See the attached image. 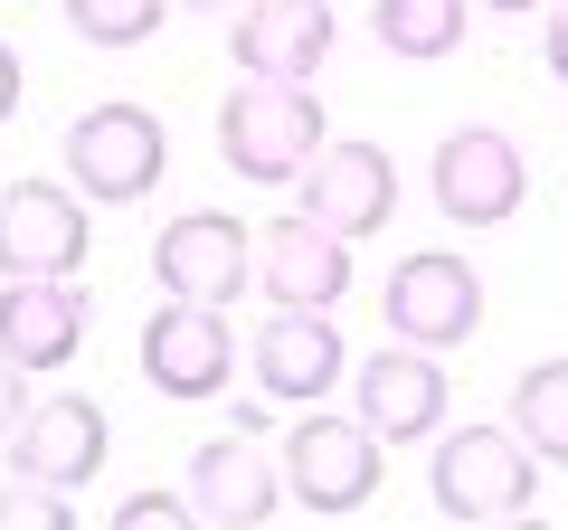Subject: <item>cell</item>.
I'll list each match as a JSON object with an SVG mask.
<instances>
[{"instance_id": "cell-8", "label": "cell", "mask_w": 568, "mask_h": 530, "mask_svg": "<svg viewBox=\"0 0 568 530\" xmlns=\"http://www.w3.org/2000/svg\"><path fill=\"white\" fill-rule=\"evenodd\" d=\"M294 208L304 218H323L332 237H379L388 218H398V162H388L379 143H361V133H342V143H323L304 162V181H294Z\"/></svg>"}, {"instance_id": "cell-6", "label": "cell", "mask_w": 568, "mask_h": 530, "mask_svg": "<svg viewBox=\"0 0 568 530\" xmlns=\"http://www.w3.org/2000/svg\"><path fill=\"white\" fill-rule=\"evenodd\" d=\"M237 379V332H227V304H181L162 294V313L142 323V388H162L181 408L219 398Z\"/></svg>"}, {"instance_id": "cell-3", "label": "cell", "mask_w": 568, "mask_h": 530, "mask_svg": "<svg viewBox=\"0 0 568 530\" xmlns=\"http://www.w3.org/2000/svg\"><path fill=\"white\" fill-rule=\"evenodd\" d=\"M162 171H171V133H162V114H142V104H85L77 123H67V181L77 190H95L104 208H133V200H152L162 190Z\"/></svg>"}, {"instance_id": "cell-2", "label": "cell", "mask_w": 568, "mask_h": 530, "mask_svg": "<svg viewBox=\"0 0 568 530\" xmlns=\"http://www.w3.org/2000/svg\"><path fill=\"white\" fill-rule=\"evenodd\" d=\"M323 143H332L323 104L304 85H284V77H237V95L219 104V162L256 190H294Z\"/></svg>"}, {"instance_id": "cell-24", "label": "cell", "mask_w": 568, "mask_h": 530, "mask_svg": "<svg viewBox=\"0 0 568 530\" xmlns=\"http://www.w3.org/2000/svg\"><path fill=\"white\" fill-rule=\"evenodd\" d=\"M540 58H549V77L568 85V0H559V10H549V39H540Z\"/></svg>"}, {"instance_id": "cell-18", "label": "cell", "mask_w": 568, "mask_h": 530, "mask_svg": "<svg viewBox=\"0 0 568 530\" xmlns=\"http://www.w3.org/2000/svg\"><path fill=\"white\" fill-rule=\"evenodd\" d=\"M503 417H511V436L559 473L568 465V360H530L521 379H511V408Z\"/></svg>"}, {"instance_id": "cell-19", "label": "cell", "mask_w": 568, "mask_h": 530, "mask_svg": "<svg viewBox=\"0 0 568 530\" xmlns=\"http://www.w3.org/2000/svg\"><path fill=\"white\" fill-rule=\"evenodd\" d=\"M369 39L388 48V58H455V39H465V0H369Z\"/></svg>"}, {"instance_id": "cell-22", "label": "cell", "mask_w": 568, "mask_h": 530, "mask_svg": "<svg viewBox=\"0 0 568 530\" xmlns=\"http://www.w3.org/2000/svg\"><path fill=\"white\" fill-rule=\"evenodd\" d=\"M181 521H200L190 492H133V502L114 511V530H181Z\"/></svg>"}, {"instance_id": "cell-15", "label": "cell", "mask_w": 568, "mask_h": 530, "mask_svg": "<svg viewBox=\"0 0 568 530\" xmlns=\"http://www.w3.org/2000/svg\"><path fill=\"white\" fill-rule=\"evenodd\" d=\"M85 285L77 275H0V350L29 369H67L85 350Z\"/></svg>"}, {"instance_id": "cell-20", "label": "cell", "mask_w": 568, "mask_h": 530, "mask_svg": "<svg viewBox=\"0 0 568 530\" xmlns=\"http://www.w3.org/2000/svg\"><path fill=\"white\" fill-rule=\"evenodd\" d=\"M58 10H67V29H77L85 48H142L162 29L171 0H58Z\"/></svg>"}, {"instance_id": "cell-12", "label": "cell", "mask_w": 568, "mask_h": 530, "mask_svg": "<svg viewBox=\"0 0 568 530\" xmlns=\"http://www.w3.org/2000/svg\"><path fill=\"white\" fill-rule=\"evenodd\" d=\"M351 398H361V417L379 427V446H426V436L446 427V369L417 342L369 350V360L351 369Z\"/></svg>"}, {"instance_id": "cell-7", "label": "cell", "mask_w": 568, "mask_h": 530, "mask_svg": "<svg viewBox=\"0 0 568 530\" xmlns=\"http://www.w3.org/2000/svg\"><path fill=\"white\" fill-rule=\"evenodd\" d=\"M379 313H388V342L455 350V342H474V323H484V275H474L465 256H446V246H417V256H398Z\"/></svg>"}, {"instance_id": "cell-1", "label": "cell", "mask_w": 568, "mask_h": 530, "mask_svg": "<svg viewBox=\"0 0 568 530\" xmlns=\"http://www.w3.org/2000/svg\"><path fill=\"white\" fill-rule=\"evenodd\" d=\"M540 473H549V465H540L511 427H455V436H436L426 492H436V521H455V530H503V521H530Z\"/></svg>"}, {"instance_id": "cell-14", "label": "cell", "mask_w": 568, "mask_h": 530, "mask_svg": "<svg viewBox=\"0 0 568 530\" xmlns=\"http://www.w3.org/2000/svg\"><path fill=\"white\" fill-rule=\"evenodd\" d=\"M256 285L265 304H304V313H332L351 294V237H332L323 218H275L256 227Z\"/></svg>"}, {"instance_id": "cell-26", "label": "cell", "mask_w": 568, "mask_h": 530, "mask_svg": "<svg viewBox=\"0 0 568 530\" xmlns=\"http://www.w3.org/2000/svg\"><path fill=\"white\" fill-rule=\"evenodd\" d=\"M474 10H503V20H521V10H540V0H474Z\"/></svg>"}, {"instance_id": "cell-5", "label": "cell", "mask_w": 568, "mask_h": 530, "mask_svg": "<svg viewBox=\"0 0 568 530\" xmlns=\"http://www.w3.org/2000/svg\"><path fill=\"white\" fill-rule=\"evenodd\" d=\"M284 492L313 521H351L379 492V427L369 417H304L284 436Z\"/></svg>"}, {"instance_id": "cell-23", "label": "cell", "mask_w": 568, "mask_h": 530, "mask_svg": "<svg viewBox=\"0 0 568 530\" xmlns=\"http://www.w3.org/2000/svg\"><path fill=\"white\" fill-rule=\"evenodd\" d=\"M29 408H39V398H29V360H10V350H0V446H10V427H20Z\"/></svg>"}, {"instance_id": "cell-13", "label": "cell", "mask_w": 568, "mask_h": 530, "mask_svg": "<svg viewBox=\"0 0 568 530\" xmlns=\"http://www.w3.org/2000/svg\"><path fill=\"white\" fill-rule=\"evenodd\" d=\"M85 200L58 181H10L0 190V275H77L85 265Z\"/></svg>"}, {"instance_id": "cell-4", "label": "cell", "mask_w": 568, "mask_h": 530, "mask_svg": "<svg viewBox=\"0 0 568 530\" xmlns=\"http://www.w3.org/2000/svg\"><path fill=\"white\" fill-rule=\"evenodd\" d=\"M426 190H436V208L455 227H503L530 200V162H521V143H511L503 123H455L446 143H436V162H426Z\"/></svg>"}, {"instance_id": "cell-10", "label": "cell", "mask_w": 568, "mask_h": 530, "mask_svg": "<svg viewBox=\"0 0 568 530\" xmlns=\"http://www.w3.org/2000/svg\"><path fill=\"white\" fill-rule=\"evenodd\" d=\"M246 369H256V388L275 408H323L332 388H342L351 350H342V332H332V313L275 304V323L246 332Z\"/></svg>"}, {"instance_id": "cell-11", "label": "cell", "mask_w": 568, "mask_h": 530, "mask_svg": "<svg viewBox=\"0 0 568 530\" xmlns=\"http://www.w3.org/2000/svg\"><path fill=\"white\" fill-rule=\"evenodd\" d=\"M181 492H190V511H200L209 530H265L284 502H294V492H284V465H265V455H256V427L209 436V446L190 455Z\"/></svg>"}, {"instance_id": "cell-25", "label": "cell", "mask_w": 568, "mask_h": 530, "mask_svg": "<svg viewBox=\"0 0 568 530\" xmlns=\"http://www.w3.org/2000/svg\"><path fill=\"white\" fill-rule=\"evenodd\" d=\"M10 114H20V48L0 39V123H10Z\"/></svg>"}, {"instance_id": "cell-27", "label": "cell", "mask_w": 568, "mask_h": 530, "mask_svg": "<svg viewBox=\"0 0 568 530\" xmlns=\"http://www.w3.org/2000/svg\"><path fill=\"white\" fill-rule=\"evenodd\" d=\"M181 10H227V0H181Z\"/></svg>"}, {"instance_id": "cell-9", "label": "cell", "mask_w": 568, "mask_h": 530, "mask_svg": "<svg viewBox=\"0 0 568 530\" xmlns=\"http://www.w3.org/2000/svg\"><path fill=\"white\" fill-rule=\"evenodd\" d=\"M246 275H256V237L227 208H181V218L152 237V285L181 294V304H237Z\"/></svg>"}, {"instance_id": "cell-17", "label": "cell", "mask_w": 568, "mask_h": 530, "mask_svg": "<svg viewBox=\"0 0 568 530\" xmlns=\"http://www.w3.org/2000/svg\"><path fill=\"white\" fill-rule=\"evenodd\" d=\"M104 446H114V427H104V408H95V398H39V408H29L20 427H10V473L77 492V483H95Z\"/></svg>"}, {"instance_id": "cell-16", "label": "cell", "mask_w": 568, "mask_h": 530, "mask_svg": "<svg viewBox=\"0 0 568 530\" xmlns=\"http://www.w3.org/2000/svg\"><path fill=\"white\" fill-rule=\"evenodd\" d=\"M332 39H342L332 0H246V20L227 29V58H237V77H284V85H304L313 67L332 58Z\"/></svg>"}, {"instance_id": "cell-21", "label": "cell", "mask_w": 568, "mask_h": 530, "mask_svg": "<svg viewBox=\"0 0 568 530\" xmlns=\"http://www.w3.org/2000/svg\"><path fill=\"white\" fill-rule=\"evenodd\" d=\"M0 530H77V511H67L58 483H29L20 473V483L0 492Z\"/></svg>"}]
</instances>
